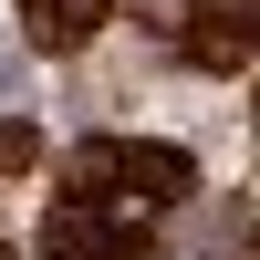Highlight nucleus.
I'll use <instances>...</instances> for the list:
<instances>
[{
	"instance_id": "39448f33",
	"label": "nucleus",
	"mask_w": 260,
	"mask_h": 260,
	"mask_svg": "<svg viewBox=\"0 0 260 260\" xmlns=\"http://www.w3.org/2000/svg\"><path fill=\"white\" fill-rule=\"evenodd\" d=\"M0 260H11V250H0Z\"/></svg>"
},
{
	"instance_id": "20e7f679",
	"label": "nucleus",
	"mask_w": 260,
	"mask_h": 260,
	"mask_svg": "<svg viewBox=\"0 0 260 260\" xmlns=\"http://www.w3.org/2000/svg\"><path fill=\"white\" fill-rule=\"evenodd\" d=\"M42 156V136H31V125H21V115H0V177H21V167H31Z\"/></svg>"
},
{
	"instance_id": "f257e3e1",
	"label": "nucleus",
	"mask_w": 260,
	"mask_h": 260,
	"mask_svg": "<svg viewBox=\"0 0 260 260\" xmlns=\"http://www.w3.org/2000/svg\"><path fill=\"white\" fill-rule=\"evenodd\" d=\"M104 187H125V208H167L198 187L187 146H156V136H104Z\"/></svg>"
},
{
	"instance_id": "f03ea898",
	"label": "nucleus",
	"mask_w": 260,
	"mask_h": 260,
	"mask_svg": "<svg viewBox=\"0 0 260 260\" xmlns=\"http://www.w3.org/2000/svg\"><path fill=\"white\" fill-rule=\"evenodd\" d=\"M115 21V0H21V42L31 52H83Z\"/></svg>"
},
{
	"instance_id": "7ed1b4c3",
	"label": "nucleus",
	"mask_w": 260,
	"mask_h": 260,
	"mask_svg": "<svg viewBox=\"0 0 260 260\" xmlns=\"http://www.w3.org/2000/svg\"><path fill=\"white\" fill-rule=\"evenodd\" d=\"M187 62H198V73H240V62H250V31H240V21H198V31H187Z\"/></svg>"
}]
</instances>
